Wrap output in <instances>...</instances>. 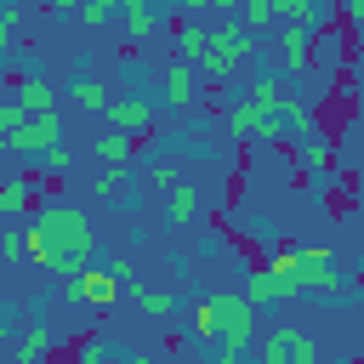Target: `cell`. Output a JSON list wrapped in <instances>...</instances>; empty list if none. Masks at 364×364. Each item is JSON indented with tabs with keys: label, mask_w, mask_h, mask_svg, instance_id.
I'll list each match as a JSON object with an SVG mask.
<instances>
[{
	"label": "cell",
	"mask_w": 364,
	"mask_h": 364,
	"mask_svg": "<svg viewBox=\"0 0 364 364\" xmlns=\"http://www.w3.org/2000/svg\"><path fill=\"white\" fill-rule=\"evenodd\" d=\"M23 239H28V262H34L40 273H57V279L80 273V267L91 262V250H97L91 216H85L80 205H40V210L28 216V228H23Z\"/></svg>",
	"instance_id": "obj_1"
},
{
	"label": "cell",
	"mask_w": 364,
	"mask_h": 364,
	"mask_svg": "<svg viewBox=\"0 0 364 364\" xmlns=\"http://www.w3.org/2000/svg\"><path fill=\"white\" fill-rule=\"evenodd\" d=\"M256 51H262V40H256V34H250L239 17H228V23H216V28L205 34V51H199V74L222 85V80H233V74H239V68H245Z\"/></svg>",
	"instance_id": "obj_2"
},
{
	"label": "cell",
	"mask_w": 364,
	"mask_h": 364,
	"mask_svg": "<svg viewBox=\"0 0 364 364\" xmlns=\"http://www.w3.org/2000/svg\"><path fill=\"white\" fill-rule=\"evenodd\" d=\"M210 301H216V318H222V330H216V358H222V364H239V358L256 347V324H262L256 307H262V301H256L250 290H222V296H210Z\"/></svg>",
	"instance_id": "obj_3"
},
{
	"label": "cell",
	"mask_w": 364,
	"mask_h": 364,
	"mask_svg": "<svg viewBox=\"0 0 364 364\" xmlns=\"http://www.w3.org/2000/svg\"><path fill=\"white\" fill-rule=\"evenodd\" d=\"M125 273H131L125 262H108V267H91V262H85L80 273H68V279H63V296H68V301H80V307L108 313V307L125 296Z\"/></svg>",
	"instance_id": "obj_4"
},
{
	"label": "cell",
	"mask_w": 364,
	"mask_h": 364,
	"mask_svg": "<svg viewBox=\"0 0 364 364\" xmlns=\"http://www.w3.org/2000/svg\"><path fill=\"white\" fill-rule=\"evenodd\" d=\"M245 290L267 307V301H290V296H307V279H301V256L296 250H279L267 267H256L245 279Z\"/></svg>",
	"instance_id": "obj_5"
},
{
	"label": "cell",
	"mask_w": 364,
	"mask_h": 364,
	"mask_svg": "<svg viewBox=\"0 0 364 364\" xmlns=\"http://www.w3.org/2000/svg\"><path fill=\"white\" fill-rule=\"evenodd\" d=\"M68 131H63V114L57 108H46V114H28L23 119V131H11V136H0V148L6 154H17V159H40L51 142H63Z\"/></svg>",
	"instance_id": "obj_6"
},
{
	"label": "cell",
	"mask_w": 364,
	"mask_h": 364,
	"mask_svg": "<svg viewBox=\"0 0 364 364\" xmlns=\"http://www.w3.org/2000/svg\"><path fill=\"white\" fill-rule=\"evenodd\" d=\"M256 358H262V364H313V358H318V341H313L301 324H279V330L256 336Z\"/></svg>",
	"instance_id": "obj_7"
},
{
	"label": "cell",
	"mask_w": 364,
	"mask_h": 364,
	"mask_svg": "<svg viewBox=\"0 0 364 364\" xmlns=\"http://www.w3.org/2000/svg\"><path fill=\"white\" fill-rule=\"evenodd\" d=\"M273 68H279L284 80L313 68V23H284V28H279V40H273Z\"/></svg>",
	"instance_id": "obj_8"
},
{
	"label": "cell",
	"mask_w": 364,
	"mask_h": 364,
	"mask_svg": "<svg viewBox=\"0 0 364 364\" xmlns=\"http://www.w3.org/2000/svg\"><path fill=\"white\" fill-rule=\"evenodd\" d=\"M296 256H301V279H307L313 296H341V290H347V279L336 273V256H330L324 245H307V250H296Z\"/></svg>",
	"instance_id": "obj_9"
},
{
	"label": "cell",
	"mask_w": 364,
	"mask_h": 364,
	"mask_svg": "<svg viewBox=\"0 0 364 364\" xmlns=\"http://www.w3.org/2000/svg\"><path fill=\"white\" fill-rule=\"evenodd\" d=\"M159 97L171 102V108H188L193 97H199V63H188V57H176L165 74H159Z\"/></svg>",
	"instance_id": "obj_10"
},
{
	"label": "cell",
	"mask_w": 364,
	"mask_h": 364,
	"mask_svg": "<svg viewBox=\"0 0 364 364\" xmlns=\"http://www.w3.org/2000/svg\"><path fill=\"white\" fill-rule=\"evenodd\" d=\"M108 125L148 136V131H154V102H148V97H114V102H108Z\"/></svg>",
	"instance_id": "obj_11"
},
{
	"label": "cell",
	"mask_w": 364,
	"mask_h": 364,
	"mask_svg": "<svg viewBox=\"0 0 364 364\" xmlns=\"http://www.w3.org/2000/svg\"><path fill=\"white\" fill-rule=\"evenodd\" d=\"M199 210H205V193H199L193 182H171V188H165V216H171L176 228H193Z\"/></svg>",
	"instance_id": "obj_12"
},
{
	"label": "cell",
	"mask_w": 364,
	"mask_h": 364,
	"mask_svg": "<svg viewBox=\"0 0 364 364\" xmlns=\"http://www.w3.org/2000/svg\"><path fill=\"white\" fill-rule=\"evenodd\" d=\"M11 97H17L28 114H46V108H57V85H51L46 74H23V80L11 85Z\"/></svg>",
	"instance_id": "obj_13"
},
{
	"label": "cell",
	"mask_w": 364,
	"mask_h": 364,
	"mask_svg": "<svg viewBox=\"0 0 364 364\" xmlns=\"http://www.w3.org/2000/svg\"><path fill=\"white\" fill-rule=\"evenodd\" d=\"M68 102H74V108H85V114H108V102H114V91H108L102 80H91V74H80V80L68 85Z\"/></svg>",
	"instance_id": "obj_14"
},
{
	"label": "cell",
	"mask_w": 364,
	"mask_h": 364,
	"mask_svg": "<svg viewBox=\"0 0 364 364\" xmlns=\"http://www.w3.org/2000/svg\"><path fill=\"white\" fill-rule=\"evenodd\" d=\"M97 159H102V165H131V159H136V131L108 125V136H97Z\"/></svg>",
	"instance_id": "obj_15"
},
{
	"label": "cell",
	"mask_w": 364,
	"mask_h": 364,
	"mask_svg": "<svg viewBox=\"0 0 364 364\" xmlns=\"http://www.w3.org/2000/svg\"><path fill=\"white\" fill-rule=\"evenodd\" d=\"M40 210V193H34V182H6L0 188V216L6 222H17V216H34Z\"/></svg>",
	"instance_id": "obj_16"
},
{
	"label": "cell",
	"mask_w": 364,
	"mask_h": 364,
	"mask_svg": "<svg viewBox=\"0 0 364 364\" xmlns=\"http://www.w3.org/2000/svg\"><path fill=\"white\" fill-rule=\"evenodd\" d=\"M51 347H57V336H51L46 324H23V336H17L11 358H17V364H40V358H46Z\"/></svg>",
	"instance_id": "obj_17"
},
{
	"label": "cell",
	"mask_w": 364,
	"mask_h": 364,
	"mask_svg": "<svg viewBox=\"0 0 364 364\" xmlns=\"http://www.w3.org/2000/svg\"><path fill=\"white\" fill-rule=\"evenodd\" d=\"M205 23H193V17H176V28H171V46H176V57H188V63H199V51H205Z\"/></svg>",
	"instance_id": "obj_18"
},
{
	"label": "cell",
	"mask_w": 364,
	"mask_h": 364,
	"mask_svg": "<svg viewBox=\"0 0 364 364\" xmlns=\"http://www.w3.org/2000/svg\"><path fill=\"white\" fill-rule=\"evenodd\" d=\"M131 301H136V313H148V318H171V313H176V296H171V290H154V284H131Z\"/></svg>",
	"instance_id": "obj_19"
},
{
	"label": "cell",
	"mask_w": 364,
	"mask_h": 364,
	"mask_svg": "<svg viewBox=\"0 0 364 364\" xmlns=\"http://www.w3.org/2000/svg\"><path fill=\"white\" fill-rule=\"evenodd\" d=\"M165 0H154V6H131L125 11V23H131V40H154L159 28H165V11H159Z\"/></svg>",
	"instance_id": "obj_20"
},
{
	"label": "cell",
	"mask_w": 364,
	"mask_h": 364,
	"mask_svg": "<svg viewBox=\"0 0 364 364\" xmlns=\"http://www.w3.org/2000/svg\"><path fill=\"white\" fill-rule=\"evenodd\" d=\"M85 28H102V23H114V17H125V0H80V11H74Z\"/></svg>",
	"instance_id": "obj_21"
},
{
	"label": "cell",
	"mask_w": 364,
	"mask_h": 364,
	"mask_svg": "<svg viewBox=\"0 0 364 364\" xmlns=\"http://www.w3.org/2000/svg\"><path fill=\"white\" fill-rule=\"evenodd\" d=\"M239 23H245L250 34H262V28L279 23V11H273V0H239Z\"/></svg>",
	"instance_id": "obj_22"
},
{
	"label": "cell",
	"mask_w": 364,
	"mask_h": 364,
	"mask_svg": "<svg viewBox=\"0 0 364 364\" xmlns=\"http://www.w3.org/2000/svg\"><path fill=\"white\" fill-rule=\"evenodd\" d=\"M301 165L307 171H324L330 165V136L324 131H301Z\"/></svg>",
	"instance_id": "obj_23"
},
{
	"label": "cell",
	"mask_w": 364,
	"mask_h": 364,
	"mask_svg": "<svg viewBox=\"0 0 364 364\" xmlns=\"http://www.w3.org/2000/svg\"><path fill=\"white\" fill-rule=\"evenodd\" d=\"M125 182H131V165H108V171H102V182H97V199H108V205H114V199H125Z\"/></svg>",
	"instance_id": "obj_24"
},
{
	"label": "cell",
	"mask_w": 364,
	"mask_h": 364,
	"mask_svg": "<svg viewBox=\"0 0 364 364\" xmlns=\"http://www.w3.org/2000/svg\"><path fill=\"white\" fill-rule=\"evenodd\" d=\"M216 330H222V318H216V301H210V296H205V301H199V307H193V336H199V341H210V347H216Z\"/></svg>",
	"instance_id": "obj_25"
},
{
	"label": "cell",
	"mask_w": 364,
	"mask_h": 364,
	"mask_svg": "<svg viewBox=\"0 0 364 364\" xmlns=\"http://www.w3.org/2000/svg\"><path fill=\"white\" fill-rule=\"evenodd\" d=\"M68 165H74V148H68V136H63V142H51V148L40 154V171H46V176H63Z\"/></svg>",
	"instance_id": "obj_26"
},
{
	"label": "cell",
	"mask_w": 364,
	"mask_h": 364,
	"mask_svg": "<svg viewBox=\"0 0 364 364\" xmlns=\"http://www.w3.org/2000/svg\"><path fill=\"white\" fill-rule=\"evenodd\" d=\"M74 358H80V364H97V358H125V353L108 347L102 336H85V341H74Z\"/></svg>",
	"instance_id": "obj_27"
},
{
	"label": "cell",
	"mask_w": 364,
	"mask_h": 364,
	"mask_svg": "<svg viewBox=\"0 0 364 364\" xmlns=\"http://www.w3.org/2000/svg\"><path fill=\"white\" fill-rule=\"evenodd\" d=\"M279 23H313L318 17V0H273Z\"/></svg>",
	"instance_id": "obj_28"
},
{
	"label": "cell",
	"mask_w": 364,
	"mask_h": 364,
	"mask_svg": "<svg viewBox=\"0 0 364 364\" xmlns=\"http://www.w3.org/2000/svg\"><path fill=\"white\" fill-rule=\"evenodd\" d=\"M23 119H28V108H23L17 97H6V102H0V136H11V131H23Z\"/></svg>",
	"instance_id": "obj_29"
},
{
	"label": "cell",
	"mask_w": 364,
	"mask_h": 364,
	"mask_svg": "<svg viewBox=\"0 0 364 364\" xmlns=\"http://www.w3.org/2000/svg\"><path fill=\"white\" fill-rule=\"evenodd\" d=\"M0 46H6V51L17 46V0H6V6H0Z\"/></svg>",
	"instance_id": "obj_30"
},
{
	"label": "cell",
	"mask_w": 364,
	"mask_h": 364,
	"mask_svg": "<svg viewBox=\"0 0 364 364\" xmlns=\"http://www.w3.org/2000/svg\"><path fill=\"white\" fill-rule=\"evenodd\" d=\"M148 182L171 188V182H176V159H154V165H148Z\"/></svg>",
	"instance_id": "obj_31"
},
{
	"label": "cell",
	"mask_w": 364,
	"mask_h": 364,
	"mask_svg": "<svg viewBox=\"0 0 364 364\" xmlns=\"http://www.w3.org/2000/svg\"><path fill=\"white\" fill-rule=\"evenodd\" d=\"M165 6H171V11H176V17H193V11H205V6H210V0H165Z\"/></svg>",
	"instance_id": "obj_32"
},
{
	"label": "cell",
	"mask_w": 364,
	"mask_h": 364,
	"mask_svg": "<svg viewBox=\"0 0 364 364\" xmlns=\"http://www.w3.org/2000/svg\"><path fill=\"white\" fill-rule=\"evenodd\" d=\"M347 17H353V23H364V0H347Z\"/></svg>",
	"instance_id": "obj_33"
},
{
	"label": "cell",
	"mask_w": 364,
	"mask_h": 364,
	"mask_svg": "<svg viewBox=\"0 0 364 364\" xmlns=\"http://www.w3.org/2000/svg\"><path fill=\"white\" fill-rule=\"evenodd\" d=\"M51 11H80V0H51Z\"/></svg>",
	"instance_id": "obj_34"
},
{
	"label": "cell",
	"mask_w": 364,
	"mask_h": 364,
	"mask_svg": "<svg viewBox=\"0 0 364 364\" xmlns=\"http://www.w3.org/2000/svg\"><path fill=\"white\" fill-rule=\"evenodd\" d=\"M210 6H222V11H239V0H210Z\"/></svg>",
	"instance_id": "obj_35"
}]
</instances>
